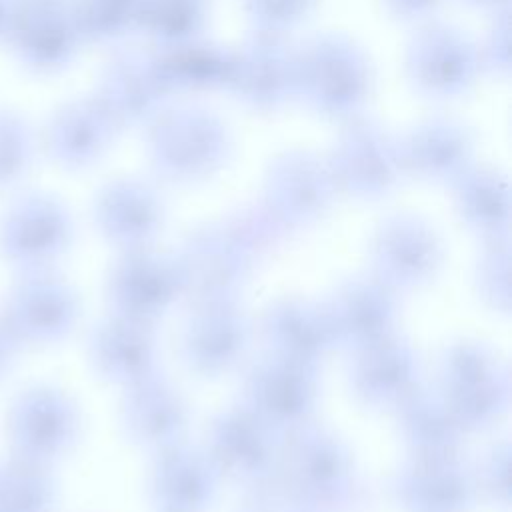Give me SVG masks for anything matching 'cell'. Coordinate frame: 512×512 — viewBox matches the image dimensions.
<instances>
[{
    "mask_svg": "<svg viewBox=\"0 0 512 512\" xmlns=\"http://www.w3.org/2000/svg\"><path fill=\"white\" fill-rule=\"evenodd\" d=\"M458 2L470 10H478L492 16L508 12V6H510V0H458Z\"/></svg>",
    "mask_w": 512,
    "mask_h": 512,
    "instance_id": "45",
    "label": "cell"
},
{
    "mask_svg": "<svg viewBox=\"0 0 512 512\" xmlns=\"http://www.w3.org/2000/svg\"><path fill=\"white\" fill-rule=\"evenodd\" d=\"M262 336L270 352L310 366L336 346L324 306L304 298L274 302L262 318Z\"/></svg>",
    "mask_w": 512,
    "mask_h": 512,
    "instance_id": "29",
    "label": "cell"
},
{
    "mask_svg": "<svg viewBox=\"0 0 512 512\" xmlns=\"http://www.w3.org/2000/svg\"><path fill=\"white\" fill-rule=\"evenodd\" d=\"M150 60L168 96L228 92L236 66V50L202 34L180 44L154 48L150 50Z\"/></svg>",
    "mask_w": 512,
    "mask_h": 512,
    "instance_id": "27",
    "label": "cell"
},
{
    "mask_svg": "<svg viewBox=\"0 0 512 512\" xmlns=\"http://www.w3.org/2000/svg\"><path fill=\"white\" fill-rule=\"evenodd\" d=\"M206 22L208 0H142L136 32L160 48L202 36Z\"/></svg>",
    "mask_w": 512,
    "mask_h": 512,
    "instance_id": "34",
    "label": "cell"
},
{
    "mask_svg": "<svg viewBox=\"0 0 512 512\" xmlns=\"http://www.w3.org/2000/svg\"><path fill=\"white\" fill-rule=\"evenodd\" d=\"M328 164L338 190L358 200L388 196L406 174L398 140L362 114L344 120Z\"/></svg>",
    "mask_w": 512,
    "mask_h": 512,
    "instance_id": "6",
    "label": "cell"
},
{
    "mask_svg": "<svg viewBox=\"0 0 512 512\" xmlns=\"http://www.w3.org/2000/svg\"><path fill=\"white\" fill-rule=\"evenodd\" d=\"M0 314L22 346H48L74 330L80 300L76 290L50 268L20 272Z\"/></svg>",
    "mask_w": 512,
    "mask_h": 512,
    "instance_id": "11",
    "label": "cell"
},
{
    "mask_svg": "<svg viewBox=\"0 0 512 512\" xmlns=\"http://www.w3.org/2000/svg\"><path fill=\"white\" fill-rule=\"evenodd\" d=\"M334 344L352 352L394 332L396 292L376 276L346 280L324 304Z\"/></svg>",
    "mask_w": 512,
    "mask_h": 512,
    "instance_id": "19",
    "label": "cell"
},
{
    "mask_svg": "<svg viewBox=\"0 0 512 512\" xmlns=\"http://www.w3.org/2000/svg\"><path fill=\"white\" fill-rule=\"evenodd\" d=\"M284 436L246 406L216 414L208 428V456L230 478L244 484L266 478L278 466Z\"/></svg>",
    "mask_w": 512,
    "mask_h": 512,
    "instance_id": "15",
    "label": "cell"
},
{
    "mask_svg": "<svg viewBox=\"0 0 512 512\" xmlns=\"http://www.w3.org/2000/svg\"><path fill=\"white\" fill-rule=\"evenodd\" d=\"M122 428L126 436L148 450L160 452L182 442L188 428V412L176 388L160 376L134 386L122 402Z\"/></svg>",
    "mask_w": 512,
    "mask_h": 512,
    "instance_id": "28",
    "label": "cell"
},
{
    "mask_svg": "<svg viewBox=\"0 0 512 512\" xmlns=\"http://www.w3.org/2000/svg\"><path fill=\"white\" fill-rule=\"evenodd\" d=\"M278 472L308 512H356L364 488L348 446L318 424H304L284 436Z\"/></svg>",
    "mask_w": 512,
    "mask_h": 512,
    "instance_id": "2",
    "label": "cell"
},
{
    "mask_svg": "<svg viewBox=\"0 0 512 512\" xmlns=\"http://www.w3.org/2000/svg\"><path fill=\"white\" fill-rule=\"evenodd\" d=\"M12 10H14V0H0V40L6 38Z\"/></svg>",
    "mask_w": 512,
    "mask_h": 512,
    "instance_id": "46",
    "label": "cell"
},
{
    "mask_svg": "<svg viewBox=\"0 0 512 512\" xmlns=\"http://www.w3.org/2000/svg\"><path fill=\"white\" fill-rule=\"evenodd\" d=\"M80 436V412L58 386L34 384L20 390L6 412L10 454L44 466L66 456Z\"/></svg>",
    "mask_w": 512,
    "mask_h": 512,
    "instance_id": "5",
    "label": "cell"
},
{
    "mask_svg": "<svg viewBox=\"0 0 512 512\" xmlns=\"http://www.w3.org/2000/svg\"><path fill=\"white\" fill-rule=\"evenodd\" d=\"M480 68L498 78H506L510 72V18L508 12L494 16V22L478 46Z\"/></svg>",
    "mask_w": 512,
    "mask_h": 512,
    "instance_id": "42",
    "label": "cell"
},
{
    "mask_svg": "<svg viewBox=\"0 0 512 512\" xmlns=\"http://www.w3.org/2000/svg\"><path fill=\"white\" fill-rule=\"evenodd\" d=\"M74 222L54 196L30 192L16 198L0 218V258L18 272L48 270L72 244Z\"/></svg>",
    "mask_w": 512,
    "mask_h": 512,
    "instance_id": "8",
    "label": "cell"
},
{
    "mask_svg": "<svg viewBox=\"0 0 512 512\" xmlns=\"http://www.w3.org/2000/svg\"><path fill=\"white\" fill-rule=\"evenodd\" d=\"M374 86L366 52L342 32H322L296 48V98L312 112L348 120L362 112Z\"/></svg>",
    "mask_w": 512,
    "mask_h": 512,
    "instance_id": "4",
    "label": "cell"
},
{
    "mask_svg": "<svg viewBox=\"0 0 512 512\" xmlns=\"http://www.w3.org/2000/svg\"><path fill=\"white\" fill-rule=\"evenodd\" d=\"M250 334V322L234 302L194 308L180 338L182 362L198 376H220L244 358Z\"/></svg>",
    "mask_w": 512,
    "mask_h": 512,
    "instance_id": "18",
    "label": "cell"
},
{
    "mask_svg": "<svg viewBox=\"0 0 512 512\" xmlns=\"http://www.w3.org/2000/svg\"><path fill=\"white\" fill-rule=\"evenodd\" d=\"M506 364L496 356V352L474 340H458L444 348L438 360V388H458L480 378H486Z\"/></svg>",
    "mask_w": 512,
    "mask_h": 512,
    "instance_id": "36",
    "label": "cell"
},
{
    "mask_svg": "<svg viewBox=\"0 0 512 512\" xmlns=\"http://www.w3.org/2000/svg\"><path fill=\"white\" fill-rule=\"evenodd\" d=\"M444 0H382L386 12L402 22H428Z\"/></svg>",
    "mask_w": 512,
    "mask_h": 512,
    "instance_id": "43",
    "label": "cell"
},
{
    "mask_svg": "<svg viewBox=\"0 0 512 512\" xmlns=\"http://www.w3.org/2000/svg\"><path fill=\"white\" fill-rule=\"evenodd\" d=\"M480 72L478 44L450 24L424 22L406 44V80L428 100H452L466 94Z\"/></svg>",
    "mask_w": 512,
    "mask_h": 512,
    "instance_id": "7",
    "label": "cell"
},
{
    "mask_svg": "<svg viewBox=\"0 0 512 512\" xmlns=\"http://www.w3.org/2000/svg\"><path fill=\"white\" fill-rule=\"evenodd\" d=\"M120 128L96 96L64 102L48 120L44 148L54 164L84 170L96 164L114 144Z\"/></svg>",
    "mask_w": 512,
    "mask_h": 512,
    "instance_id": "22",
    "label": "cell"
},
{
    "mask_svg": "<svg viewBox=\"0 0 512 512\" xmlns=\"http://www.w3.org/2000/svg\"><path fill=\"white\" fill-rule=\"evenodd\" d=\"M510 240L508 236L486 240V248L476 266V288L480 298L498 312L510 310Z\"/></svg>",
    "mask_w": 512,
    "mask_h": 512,
    "instance_id": "38",
    "label": "cell"
},
{
    "mask_svg": "<svg viewBox=\"0 0 512 512\" xmlns=\"http://www.w3.org/2000/svg\"><path fill=\"white\" fill-rule=\"evenodd\" d=\"M6 40L20 64L38 74L64 70L84 44L68 0H14Z\"/></svg>",
    "mask_w": 512,
    "mask_h": 512,
    "instance_id": "13",
    "label": "cell"
},
{
    "mask_svg": "<svg viewBox=\"0 0 512 512\" xmlns=\"http://www.w3.org/2000/svg\"><path fill=\"white\" fill-rule=\"evenodd\" d=\"M406 174L450 184L474 164L476 134L458 118L430 116L398 140Z\"/></svg>",
    "mask_w": 512,
    "mask_h": 512,
    "instance_id": "21",
    "label": "cell"
},
{
    "mask_svg": "<svg viewBox=\"0 0 512 512\" xmlns=\"http://www.w3.org/2000/svg\"><path fill=\"white\" fill-rule=\"evenodd\" d=\"M338 186L328 158L290 148L274 156L264 178V208L284 232L318 222L334 204Z\"/></svg>",
    "mask_w": 512,
    "mask_h": 512,
    "instance_id": "9",
    "label": "cell"
},
{
    "mask_svg": "<svg viewBox=\"0 0 512 512\" xmlns=\"http://www.w3.org/2000/svg\"><path fill=\"white\" fill-rule=\"evenodd\" d=\"M394 410L398 432L412 458L458 456L464 430L440 390L414 388Z\"/></svg>",
    "mask_w": 512,
    "mask_h": 512,
    "instance_id": "30",
    "label": "cell"
},
{
    "mask_svg": "<svg viewBox=\"0 0 512 512\" xmlns=\"http://www.w3.org/2000/svg\"><path fill=\"white\" fill-rule=\"evenodd\" d=\"M22 350V342L16 338V334L10 330L0 314V382L14 370Z\"/></svg>",
    "mask_w": 512,
    "mask_h": 512,
    "instance_id": "44",
    "label": "cell"
},
{
    "mask_svg": "<svg viewBox=\"0 0 512 512\" xmlns=\"http://www.w3.org/2000/svg\"><path fill=\"white\" fill-rule=\"evenodd\" d=\"M84 44H116L138 30L142 0H68Z\"/></svg>",
    "mask_w": 512,
    "mask_h": 512,
    "instance_id": "35",
    "label": "cell"
},
{
    "mask_svg": "<svg viewBox=\"0 0 512 512\" xmlns=\"http://www.w3.org/2000/svg\"><path fill=\"white\" fill-rule=\"evenodd\" d=\"M392 498L408 512H468L476 498L474 474L454 458H412L390 482Z\"/></svg>",
    "mask_w": 512,
    "mask_h": 512,
    "instance_id": "25",
    "label": "cell"
},
{
    "mask_svg": "<svg viewBox=\"0 0 512 512\" xmlns=\"http://www.w3.org/2000/svg\"><path fill=\"white\" fill-rule=\"evenodd\" d=\"M450 186L456 212L472 232L484 240L508 236L510 186L500 170L472 164Z\"/></svg>",
    "mask_w": 512,
    "mask_h": 512,
    "instance_id": "31",
    "label": "cell"
},
{
    "mask_svg": "<svg viewBox=\"0 0 512 512\" xmlns=\"http://www.w3.org/2000/svg\"><path fill=\"white\" fill-rule=\"evenodd\" d=\"M56 492L50 466L12 454L0 460V512H52Z\"/></svg>",
    "mask_w": 512,
    "mask_h": 512,
    "instance_id": "33",
    "label": "cell"
},
{
    "mask_svg": "<svg viewBox=\"0 0 512 512\" xmlns=\"http://www.w3.org/2000/svg\"><path fill=\"white\" fill-rule=\"evenodd\" d=\"M284 234L264 206L192 230L172 256L192 308L234 302L254 262Z\"/></svg>",
    "mask_w": 512,
    "mask_h": 512,
    "instance_id": "1",
    "label": "cell"
},
{
    "mask_svg": "<svg viewBox=\"0 0 512 512\" xmlns=\"http://www.w3.org/2000/svg\"><path fill=\"white\" fill-rule=\"evenodd\" d=\"M228 92L252 112H278L296 98V48L286 34L252 30L236 48Z\"/></svg>",
    "mask_w": 512,
    "mask_h": 512,
    "instance_id": "14",
    "label": "cell"
},
{
    "mask_svg": "<svg viewBox=\"0 0 512 512\" xmlns=\"http://www.w3.org/2000/svg\"><path fill=\"white\" fill-rule=\"evenodd\" d=\"M440 392L464 432L482 430L496 424L508 412L512 394L510 374L504 366L486 378Z\"/></svg>",
    "mask_w": 512,
    "mask_h": 512,
    "instance_id": "32",
    "label": "cell"
},
{
    "mask_svg": "<svg viewBox=\"0 0 512 512\" xmlns=\"http://www.w3.org/2000/svg\"><path fill=\"white\" fill-rule=\"evenodd\" d=\"M316 0H242L254 30L286 34L300 26L314 10Z\"/></svg>",
    "mask_w": 512,
    "mask_h": 512,
    "instance_id": "39",
    "label": "cell"
},
{
    "mask_svg": "<svg viewBox=\"0 0 512 512\" xmlns=\"http://www.w3.org/2000/svg\"><path fill=\"white\" fill-rule=\"evenodd\" d=\"M108 110L120 130L146 128L168 100L158 80L150 52H116L102 68L98 92L94 94Z\"/></svg>",
    "mask_w": 512,
    "mask_h": 512,
    "instance_id": "20",
    "label": "cell"
},
{
    "mask_svg": "<svg viewBox=\"0 0 512 512\" xmlns=\"http://www.w3.org/2000/svg\"><path fill=\"white\" fill-rule=\"evenodd\" d=\"M220 470L198 448L176 444L156 452L150 468V498L160 512H204L216 498Z\"/></svg>",
    "mask_w": 512,
    "mask_h": 512,
    "instance_id": "26",
    "label": "cell"
},
{
    "mask_svg": "<svg viewBox=\"0 0 512 512\" xmlns=\"http://www.w3.org/2000/svg\"><path fill=\"white\" fill-rule=\"evenodd\" d=\"M236 512H308L278 468L262 480L246 484Z\"/></svg>",
    "mask_w": 512,
    "mask_h": 512,
    "instance_id": "41",
    "label": "cell"
},
{
    "mask_svg": "<svg viewBox=\"0 0 512 512\" xmlns=\"http://www.w3.org/2000/svg\"><path fill=\"white\" fill-rule=\"evenodd\" d=\"M34 158V138L28 122L10 110H0V190L20 184Z\"/></svg>",
    "mask_w": 512,
    "mask_h": 512,
    "instance_id": "37",
    "label": "cell"
},
{
    "mask_svg": "<svg viewBox=\"0 0 512 512\" xmlns=\"http://www.w3.org/2000/svg\"><path fill=\"white\" fill-rule=\"evenodd\" d=\"M510 456H512L510 442L500 440L484 454V458L478 464V472L474 474L478 496L502 508H508L512 502Z\"/></svg>",
    "mask_w": 512,
    "mask_h": 512,
    "instance_id": "40",
    "label": "cell"
},
{
    "mask_svg": "<svg viewBox=\"0 0 512 512\" xmlns=\"http://www.w3.org/2000/svg\"><path fill=\"white\" fill-rule=\"evenodd\" d=\"M88 358L98 376L134 386L158 376V342L152 324L112 314L88 336Z\"/></svg>",
    "mask_w": 512,
    "mask_h": 512,
    "instance_id": "24",
    "label": "cell"
},
{
    "mask_svg": "<svg viewBox=\"0 0 512 512\" xmlns=\"http://www.w3.org/2000/svg\"><path fill=\"white\" fill-rule=\"evenodd\" d=\"M374 276L394 292L428 284L440 270L444 248L436 230L416 214L384 218L370 244Z\"/></svg>",
    "mask_w": 512,
    "mask_h": 512,
    "instance_id": "12",
    "label": "cell"
},
{
    "mask_svg": "<svg viewBox=\"0 0 512 512\" xmlns=\"http://www.w3.org/2000/svg\"><path fill=\"white\" fill-rule=\"evenodd\" d=\"M182 294L178 268L172 256L150 248L124 250L110 270L106 296L112 314L152 324Z\"/></svg>",
    "mask_w": 512,
    "mask_h": 512,
    "instance_id": "16",
    "label": "cell"
},
{
    "mask_svg": "<svg viewBox=\"0 0 512 512\" xmlns=\"http://www.w3.org/2000/svg\"><path fill=\"white\" fill-rule=\"evenodd\" d=\"M420 362L412 344L394 332L354 352L350 388L354 398L372 410L396 408L418 388Z\"/></svg>",
    "mask_w": 512,
    "mask_h": 512,
    "instance_id": "23",
    "label": "cell"
},
{
    "mask_svg": "<svg viewBox=\"0 0 512 512\" xmlns=\"http://www.w3.org/2000/svg\"><path fill=\"white\" fill-rule=\"evenodd\" d=\"M94 224L122 250L150 248L164 226V202L158 190L140 178L106 182L94 198Z\"/></svg>",
    "mask_w": 512,
    "mask_h": 512,
    "instance_id": "17",
    "label": "cell"
},
{
    "mask_svg": "<svg viewBox=\"0 0 512 512\" xmlns=\"http://www.w3.org/2000/svg\"><path fill=\"white\" fill-rule=\"evenodd\" d=\"M316 400L318 366L270 352L244 374L242 406L282 436L312 420Z\"/></svg>",
    "mask_w": 512,
    "mask_h": 512,
    "instance_id": "10",
    "label": "cell"
},
{
    "mask_svg": "<svg viewBox=\"0 0 512 512\" xmlns=\"http://www.w3.org/2000/svg\"><path fill=\"white\" fill-rule=\"evenodd\" d=\"M146 156L160 180L198 184L226 166L232 156V134L208 108H164L146 126Z\"/></svg>",
    "mask_w": 512,
    "mask_h": 512,
    "instance_id": "3",
    "label": "cell"
}]
</instances>
